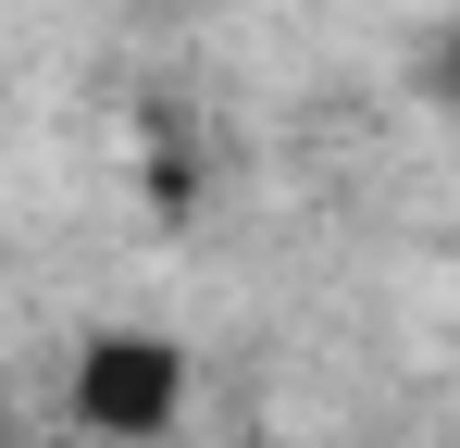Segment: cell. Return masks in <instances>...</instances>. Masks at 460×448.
Wrapping results in <instances>:
<instances>
[{
    "instance_id": "1",
    "label": "cell",
    "mask_w": 460,
    "mask_h": 448,
    "mask_svg": "<svg viewBox=\"0 0 460 448\" xmlns=\"http://www.w3.org/2000/svg\"><path fill=\"white\" fill-rule=\"evenodd\" d=\"M199 399V349L174 324H87L63 362V424L87 448H162Z\"/></svg>"
}]
</instances>
